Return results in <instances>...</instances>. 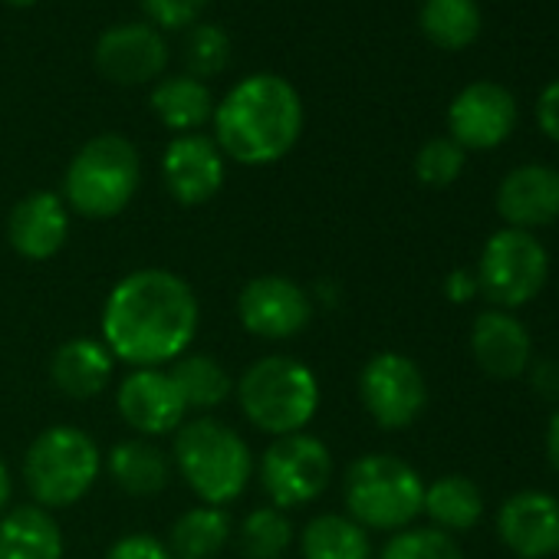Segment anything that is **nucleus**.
Listing matches in <instances>:
<instances>
[{
	"label": "nucleus",
	"instance_id": "16",
	"mask_svg": "<svg viewBox=\"0 0 559 559\" xmlns=\"http://www.w3.org/2000/svg\"><path fill=\"white\" fill-rule=\"evenodd\" d=\"M73 230V211L57 191H31L8 214V243L17 257L31 263L53 260Z\"/></svg>",
	"mask_w": 559,
	"mask_h": 559
},
{
	"label": "nucleus",
	"instance_id": "6",
	"mask_svg": "<svg viewBox=\"0 0 559 559\" xmlns=\"http://www.w3.org/2000/svg\"><path fill=\"white\" fill-rule=\"evenodd\" d=\"M142 155L132 139L119 132L93 135L76 148L63 175V201L86 221L119 217L139 194Z\"/></svg>",
	"mask_w": 559,
	"mask_h": 559
},
{
	"label": "nucleus",
	"instance_id": "5",
	"mask_svg": "<svg viewBox=\"0 0 559 559\" xmlns=\"http://www.w3.org/2000/svg\"><path fill=\"white\" fill-rule=\"evenodd\" d=\"M21 477L37 507L50 513L70 510L99 484L103 448L76 425H50L27 444Z\"/></svg>",
	"mask_w": 559,
	"mask_h": 559
},
{
	"label": "nucleus",
	"instance_id": "31",
	"mask_svg": "<svg viewBox=\"0 0 559 559\" xmlns=\"http://www.w3.org/2000/svg\"><path fill=\"white\" fill-rule=\"evenodd\" d=\"M376 559H464L457 539L435 526H405L389 536Z\"/></svg>",
	"mask_w": 559,
	"mask_h": 559
},
{
	"label": "nucleus",
	"instance_id": "28",
	"mask_svg": "<svg viewBox=\"0 0 559 559\" xmlns=\"http://www.w3.org/2000/svg\"><path fill=\"white\" fill-rule=\"evenodd\" d=\"M234 543L243 559H287L297 543V526L287 510L260 503L234 523Z\"/></svg>",
	"mask_w": 559,
	"mask_h": 559
},
{
	"label": "nucleus",
	"instance_id": "23",
	"mask_svg": "<svg viewBox=\"0 0 559 559\" xmlns=\"http://www.w3.org/2000/svg\"><path fill=\"white\" fill-rule=\"evenodd\" d=\"M148 106L165 129H171L175 135H188V132H201L204 126H211L217 103L207 83L188 73H178V76H162L152 86Z\"/></svg>",
	"mask_w": 559,
	"mask_h": 559
},
{
	"label": "nucleus",
	"instance_id": "17",
	"mask_svg": "<svg viewBox=\"0 0 559 559\" xmlns=\"http://www.w3.org/2000/svg\"><path fill=\"white\" fill-rule=\"evenodd\" d=\"M497 533L520 559L559 556V497L546 490L510 493L497 510Z\"/></svg>",
	"mask_w": 559,
	"mask_h": 559
},
{
	"label": "nucleus",
	"instance_id": "15",
	"mask_svg": "<svg viewBox=\"0 0 559 559\" xmlns=\"http://www.w3.org/2000/svg\"><path fill=\"white\" fill-rule=\"evenodd\" d=\"M168 67V44L152 24H119L96 40V70L116 86L158 83Z\"/></svg>",
	"mask_w": 559,
	"mask_h": 559
},
{
	"label": "nucleus",
	"instance_id": "11",
	"mask_svg": "<svg viewBox=\"0 0 559 559\" xmlns=\"http://www.w3.org/2000/svg\"><path fill=\"white\" fill-rule=\"evenodd\" d=\"M359 402L382 431L412 428L428 405L421 366L405 353H376L359 372Z\"/></svg>",
	"mask_w": 559,
	"mask_h": 559
},
{
	"label": "nucleus",
	"instance_id": "18",
	"mask_svg": "<svg viewBox=\"0 0 559 559\" xmlns=\"http://www.w3.org/2000/svg\"><path fill=\"white\" fill-rule=\"evenodd\" d=\"M471 356L487 379L510 382L530 372L533 340L507 310H484L471 326Z\"/></svg>",
	"mask_w": 559,
	"mask_h": 559
},
{
	"label": "nucleus",
	"instance_id": "21",
	"mask_svg": "<svg viewBox=\"0 0 559 559\" xmlns=\"http://www.w3.org/2000/svg\"><path fill=\"white\" fill-rule=\"evenodd\" d=\"M103 471L126 497H135V500L165 493L175 477L171 454L158 441L135 438V435L116 441L109 454H103Z\"/></svg>",
	"mask_w": 559,
	"mask_h": 559
},
{
	"label": "nucleus",
	"instance_id": "26",
	"mask_svg": "<svg viewBox=\"0 0 559 559\" xmlns=\"http://www.w3.org/2000/svg\"><path fill=\"white\" fill-rule=\"evenodd\" d=\"M168 372H171V379H175L188 412L211 415L227 399H234V376H230V369L221 359L207 356V353H185L181 359H175L168 366Z\"/></svg>",
	"mask_w": 559,
	"mask_h": 559
},
{
	"label": "nucleus",
	"instance_id": "34",
	"mask_svg": "<svg viewBox=\"0 0 559 559\" xmlns=\"http://www.w3.org/2000/svg\"><path fill=\"white\" fill-rule=\"evenodd\" d=\"M103 559H175V556L165 546V539H158L155 533L135 530V533H122L119 539H112Z\"/></svg>",
	"mask_w": 559,
	"mask_h": 559
},
{
	"label": "nucleus",
	"instance_id": "24",
	"mask_svg": "<svg viewBox=\"0 0 559 559\" xmlns=\"http://www.w3.org/2000/svg\"><path fill=\"white\" fill-rule=\"evenodd\" d=\"M234 543V516L224 507L194 503L175 516L165 546L175 559H217Z\"/></svg>",
	"mask_w": 559,
	"mask_h": 559
},
{
	"label": "nucleus",
	"instance_id": "4",
	"mask_svg": "<svg viewBox=\"0 0 559 559\" xmlns=\"http://www.w3.org/2000/svg\"><path fill=\"white\" fill-rule=\"evenodd\" d=\"M234 399L243 421L270 438L307 431L323 405L317 372L287 353H266L234 379Z\"/></svg>",
	"mask_w": 559,
	"mask_h": 559
},
{
	"label": "nucleus",
	"instance_id": "2",
	"mask_svg": "<svg viewBox=\"0 0 559 559\" xmlns=\"http://www.w3.org/2000/svg\"><path fill=\"white\" fill-rule=\"evenodd\" d=\"M307 109L297 86L276 73H250L214 106V142L227 162L266 168L284 162L304 135Z\"/></svg>",
	"mask_w": 559,
	"mask_h": 559
},
{
	"label": "nucleus",
	"instance_id": "1",
	"mask_svg": "<svg viewBox=\"0 0 559 559\" xmlns=\"http://www.w3.org/2000/svg\"><path fill=\"white\" fill-rule=\"evenodd\" d=\"M198 330V294L168 266H139L119 276L99 313V340L129 369H168L191 353Z\"/></svg>",
	"mask_w": 559,
	"mask_h": 559
},
{
	"label": "nucleus",
	"instance_id": "7",
	"mask_svg": "<svg viewBox=\"0 0 559 559\" xmlns=\"http://www.w3.org/2000/svg\"><path fill=\"white\" fill-rule=\"evenodd\" d=\"M343 500L362 530L399 533L421 516L425 477L395 454H362L346 467Z\"/></svg>",
	"mask_w": 559,
	"mask_h": 559
},
{
	"label": "nucleus",
	"instance_id": "10",
	"mask_svg": "<svg viewBox=\"0 0 559 559\" xmlns=\"http://www.w3.org/2000/svg\"><path fill=\"white\" fill-rule=\"evenodd\" d=\"M317 317L313 294L284 273L250 276L237 294V320L243 333L263 343H290L310 330Z\"/></svg>",
	"mask_w": 559,
	"mask_h": 559
},
{
	"label": "nucleus",
	"instance_id": "14",
	"mask_svg": "<svg viewBox=\"0 0 559 559\" xmlns=\"http://www.w3.org/2000/svg\"><path fill=\"white\" fill-rule=\"evenodd\" d=\"M516 126V103L500 83H471L448 106L451 139L467 152H487L510 139Z\"/></svg>",
	"mask_w": 559,
	"mask_h": 559
},
{
	"label": "nucleus",
	"instance_id": "36",
	"mask_svg": "<svg viewBox=\"0 0 559 559\" xmlns=\"http://www.w3.org/2000/svg\"><path fill=\"white\" fill-rule=\"evenodd\" d=\"M444 294L451 304H471L477 297V276L471 270H461V266L451 270L444 276Z\"/></svg>",
	"mask_w": 559,
	"mask_h": 559
},
{
	"label": "nucleus",
	"instance_id": "27",
	"mask_svg": "<svg viewBox=\"0 0 559 559\" xmlns=\"http://www.w3.org/2000/svg\"><path fill=\"white\" fill-rule=\"evenodd\" d=\"M304 559H376L372 536L349 513H320L313 516L300 536Z\"/></svg>",
	"mask_w": 559,
	"mask_h": 559
},
{
	"label": "nucleus",
	"instance_id": "39",
	"mask_svg": "<svg viewBox=\"0 0 559 559\" xmlns=\"http://www.w3.org/2000/svg\"><path fill=\"white\" fill-rule=\"evenodd\" d=\"M11 497H14V474H11L8 461L0 457V516L11 510Z\"/></svg>",
	"mask_w": 559,
	"mask_h": 559
},
{
	"label": "nucleus",
	"instance_id": "20",
	"mask_svg": "<svg viewBox=\"0 0 559 559\" xmlns=\"http://www.w3.org/2000/svg\"><path fill=\"white\" fill-rule=\"evenodd\" d=\"M497 214L507 227L530 230L559 217V171L549 165H520L497 188Z\"/></svg>",
	"mask_w": 559,
	"mask_h": 559
},
{
	"label": "nucleus",
	"instance_id": "8",
	"mask_svg": "<svg viewBox=\"0 0 559 559\" xmlns=\"http://www.w3.org/2000/svg\"><path fill=\"white\" fill-rule=\"evenodd\" d=\"M477 294L493 310H520L533 304L549 280V253L530 230L500 227L490 234L477 257Z\"/></svg>",
	"mask_w": 559,
	"mask_h": 559
},
{
	"label": "nucleus",
	"instance_id": "38",
	"mask_svg": "<svg viewBox=\"0 0 559 559\" xmlns=\"http://www.w3.org/2000/svg\"><path fill=\"white\" fill-rule=\"evenodd\" d=\"M543 444H546V457H549L552 471H559V408L552 412V418H549V425H546Z\"/></svg>",
	"mask_w": 559,
	"mask_h": 559
},
{
	"label": "nucleus",
	"instance_id": "32",
	"mask_svg": "<svg viewBox=\"0 0 559 559\" xmlns=\"http://www.w3.org/2000/svg\"><path fill=\"white\" fill-rule=\"evenodd\" d=\"M467 162V152L451 139V135H438L428 139L418 155H415V178L425 188H448L461 178Z\"/></svg>",
	"mask_w": 559,
	"mask_h": 559
},
{
	"label": "nucleus",
	"instance_id": "40",
	"mask_svg": "<svg viewBox=\"0 0 559 559\" xmlns=\"http://www.w3.org/2000/svg\"><path fill=\"white\" fill-rule=\"evenodd\" d=\"M11 8H34V4H40V0H8Z\"/></svg>",
	"mask_w": 559,
	"mask_h": 559
},
{
	"label": "nucleus",
	"instance_id": "19",
	"mask_svg": "<svg viewBox=\"0 0 559 559\" xmlns=\"http://www.w3.org/2000/svg\"><path fill=\"white\" fill-rule=\"evenodd\" d=\"M116 356L99 336H73L50 356V382L70 402H93L116 379Z\"/></svg>",
	"mask_w": 559,
	"mask_h": 559
},
{
	"label": "nucleus",
	"instance_id": "13",
	"mask_svg": "<svg viewBox=\"0 0 559 559\" xmlns=\"http://www.w3.org/2000/svg\"><path fill=\"white\" fill-rule=\"evenodd\" d=\"M227 181V158L204 132L175 135L162 152V185L181 207H201L221 194Z\"/></svg>",
	"mask_w": 559,
	"mask_h": 559
},
{
	"label": "nucleus",
	"instance_id": "12",
	"mask_svg": "<svg viewBox=\"0 0 559 559\" xmlns=\"http://www.w3.org/2000/svg\"><path fill=\"white\" fill-rule=\"evenodd\" d=\"M116 412L135 438L152 441L175 435L188 418L168 369H129L116 385Z\"/></svg>",
	"mask_w": 559,
	"mask_h": 559
},
{
	"label": "nucleus",
	"instance_id": "37",
	"mask_svg": "<svg viewBox=\"0 0 559 559\" xmlns=\"http://www.w3.org/2000/svg\"><path fill=\"white\" fill-rule=\"evenodd\" d=\"M533 389L543 392L546 399H559V362L556 359L533 366Z\"/></svg>",
	"mask_w": 559,
	"mask_h": 559
},
{
	"label": "nucleus",
	"instance_id": "33",
	"mask_svg": "<svg viewBox=\"0 0 559 559\" xmlns=\"http://www.w3.org/2000/svg\"><path fill=\"white\" fill-rule=\"evenodd\" d=\"M211 0H142V11L158 31H188L198 24Z\"/></svg>",
	"mask_w": 559,
	"mask_h": 559
},
{
	"label": "nucleus",
	"instance_id": "29",
	"mask_svg": "<svg viewBox=\"0 0 559 559\" xmlns=\"http://www.w3.org/2000/svg\"><path fill=\"white\" fill-rule=\"evenodd\" d=\"M418 24L435 47L464 50L480 34V8L477 0H425Z\"/></svg>",
	"mask_w": 559,
	"mask_h": 559
},
{
	"label": "nucleus",
	"instance_id": "30",
	"mask_svg": "<svg viewBox=\"0 0 559 559\" xmlns=\"http://www.w3.org/2000/svg\"><path fill=\"white\" fill-rule=\"evenodd\" d=\"M181 57H185L188 76L207 83L211 76H221L227 70V63H230V37L214 24H194V27H188Z\"/></svg>",
	"mask_w": 559,
	"mask_h": 559
},
{
	"label": "nucleus",
	"instance_id": "3",
	"mask_svg": "<svg viewBox=\"0 0 559 559\" xmlns=\"http://www.w3.org/2000/svg\"><path fill=\"white\" fill-rule=\"evenodd\" d=\"M168 454L175 477H181L198 503L224 510L247 493L257 471V457L247 438L214 415L185 418V425L171 435Z\"/></svg>",
	"mask_w": 559,
	"mask_h": 559
},
{
	"label": "nucleus",
	"instance_id": "25",
	"mask_svg": "<svg viewBox=\"0 0 559 559\" xmlns=\"http://www.w3.org/2000/svg\"><path fill=\"white\" fill-rule=\"evenodd\" d=\"M421 513L431 520L435 530L444 533H467L484 520V493L480 487L464 474H444L431 484H425Z\"/></svg>",
	"mask_w": 559,
	"mask_h": 559
},
{
	"label": "nucleus",
	"instance_id": "22",
	"mask_svg": "<svg viewBox=\"0 0 559 559\" xmlns=\"http://www.w3.org/2000/svg\"><path fill=\"white\" fill-rule=\"evenodd\" d=\"M63 526L50 510L21 503L0 516V559H63Z\"/></svg>",
	"mask_w": 559,
	"mask_h": 559
},
{
	"label": "nucleus",
	"instance_id": "35",
	"mask_svg": "<svg viewBox=\"0 0 559 559\" xmlns=\"http://www.w3.org/2000/svg\"><path fill=\"white\" fill-rule=\"evenodd\" d=\"M536 122H539L543 135L559 142V80H552L539 93V99H536Z\"/></svg>",
	"mask_w": 559,
	"mask_h": 559
},
{
	"label": "nucleus",
	"instance_id": "9",
	"mask_svg": "<svg viewBox=\"0 0 559 559\" xmlns=\"http://www.w3.org/2000/svg\"><path fill=\"white\" fill-rule=\"evenodd\" d=\"M333 474H336V461L330 444L310 431L273 438L266 451L257 457V471H253L266 503L287 513L320 500L333 484Z\"/></svg>",
	"mask_w": 559,
	"mask_h": 559
}]
</instances>
